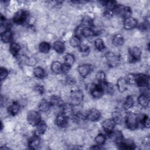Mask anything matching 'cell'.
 Here are the masks:
<instances>
[{"label": "cell", "instance_id": "obj_1", "mask_svg": "<svg viewBox=\"0 0 150 150\" xmlns=\"http://www.w3.org/2000/svg\"><path fill=\"white\" fill-rule=\"evenodd\" d=\"M124 121L127 128L134 130L139 125V114L128 112L124 117Z\"/></svg>", "mask_w": 150, "mask_h": 150}, {"label": "cell", "instance_id": "obj_2", "mask_svg": "<svg viewBox=\"0 0 150 150\" xmlns=\"http://www.w3.org/2000/svg\"><path fill=\"white\" fill-rule=\"evenodd\" d=\"M83 98H84L83 93L80 88L77 87H75L70 91V103L73 105L77 106L80 105L83 101Z\"/></svg>", "mask_w": 150, "mask_h": 150}, {"label": "cell", "instance_id": "obj_3", "mask_svg": "<svg viewBox=\"0 0 150 150\" xmlns=\"http://www.w3.org/2000/svg\"><path fill=\"white\" fill-rule=\"evenodd\" d=\"M87 89L91 93V96L95 98H101L104 93L102 86L99 84H88L87 85Z\"/></svg>", "mask_w": 150, "mask_h": 150}, {"label": "cell", "instance_id": "obj_4", "mask_svg": "<svg viewBox=\"0 0 150 150\" xmlns=\"http://www.w3.org/2000/svg\"><path fill=\"white\" fill-rule=\"evenodd\" d=\"M114 13L121 16L125 19L131 16L132 10L130 7L123 6L120 4H117L113 10Z\"/></svg>", "mask_w": 150, "mask_h": 150}, {"label": "cell", "instance_id": "obj_5", "mask_svg": "<svg viewBox=\"0 0 150 150\" xmlns=\"http://www.w3.org/2000/svg\"><path fill=\"white\" fill-rule=\"evenodd\" d=\"M28 16V12L23 9L17 11L13 16V22L17 25H22L27 20Z\"/></svg>", "mask_w": 150, "mask_h": 150}, {"label": "cell", "instance_id": "obj_6", "mask_svg": "<svg viewBox=\"0 0 150 150\" xmlns=\"http://www.w3.org/2000/svg\"><path fill=\"white\" fill-rule=\"evenodd\" d=\"M105 59L107 64L111 67L117 66L120 62V57L111 52H108L105 54Z\"/></svg>", "mask_w": 150, "mask_h": 150}, {"label": "cell", "instance_id": "obj_7", "mask_svg": "<svg viewBox=\"0 0 150 150\" xmlns=\"http://www.w3.org/2000/svg\"><path fill=\"white\" fill-rule=\"evenodd\" d=\"M41 120V116L37 111L31 110L28 112L27 114V121L30 125L35 126Z\"/></svg>", "mask_w": 150, "mask_h": 150}, {"label": "cell", "instance_id": "obj_8", "mask_svg": "<svg viewBox=\"0 0 150 150\" xmlns=\"http://www.w3.org/2000/svg\"><path fill=\"white\" fill-rule=\"evenodd\" d=\"M136 84L140 87H149V77L144 73L135 74Z\"/></svg>", "mask_w": 150, "mask_h": 150}, {"label": "cell", "instance_id": "obj_9", "mask_svg": "<svg viewBox=\"0 0 150 150\" xmlns=\"http://www.w3.org/2000/svg\"><path fill=\"white\" fill-rule=\"evenodd\" d=\"M129 60L131 62H137L140 60L142 52L137 46H131L128 49Z\"/></svg>", "mask_w": 150, "mask_h": 150}, {"label": "cell", "instance_id": "obj_10", "mask_svg": "<svg viewBox=\"0 0 150 150\" xmlns=\"http://www.w3.org/2000/svg\"><path fill=\"white\" fill-rule=\"evenodd\" d=\"M110 139L116 144L118 145L124 139L123 134L119 130H112L110 132L108 133Z\"/></svg>", "mask_w": 150, "mask_h": 150}, {"label": "cell", "instance_id": "obj_11", "mask_svg": "<svg viewBox=\"0 0 150 150\" xmlns=\"http://www.w3.org/2000/svg\"><path fill=\"white\" fill-rule=\"evenodd\" d=\"M93 66H91L90 64H81L77 68V70L79 74L83 78H85L88 75H89L93 71Z\"/></svg>", "mask_w": 150, "mask_h": 150}, {"label": "cell", "instance_id": "obj_12", "mask_svg": "<svg viewBox=\"0 0 150 150\" xmlns=\"http://www.w3.org/2000/svg\"><path fill=\"white\" fill-rule=\"evenodd\" d=\"M86 120L91 122H95L98 121L101 117V112L99 110L96 108L90 109L87 113Z\"/></svg>", "mask_w": 150, "mask_h": 150}, {"label": "cell", "instance_id": "obj_13", "mask_svg": "<svg viewBox=\"0 0 150 150\" xmlns=\"http://www.w3.org/2000/svg\"><path fill=\"white\" fill-rule=\"evenodd\" d=\"M138 25V21L137 20L132 17H128L124 19L123 22V26L124 28L127 30H131L132 29L135 28Z\"/></svg>", "mask_w": 150, "mask_h": 150}, {"label": "cell", "instance_id": "obj_14", "mask_svg": "<svg viewBox=\"0 0 150 150\" xmlns=\"http://www.w3.org/2000/svg\"><path fill=\"white\" fill-rule=\"evenodd\" d=\"M40 144V139L39 136L34 134L28 141V146L31 149H36L39 148Z\"/></svg>", "mask_w": 150, "mask_h": 150}, {"label": "cell", "instance_id": "obj_15", "mask_svg": "<svg viewBox=\"0 0 150 150\" xmlns=\"http://www.w3.org/2000/svg\"><path fill=\"white\" fill-rule=\"evenodd\" d=\"M119 148L125 150H132L135 148V144L131 139H124L118 145Z\"/></svg>", "mask_w": 150, "mask_h": 150}, {"label": "cell", "instance_id": "obj_16", "mask_svg": "<svg viewBox=\"0 0 150 150\" xmlns=\"http://www.w3.org/2000/svg\"><path fill=\"white\" fill-rule=\"evenodd\" d=\"M74 105H73L70 103H64L62 106V113L64 114L69 118H73L74 115L75 114V112L73 108Z\"/></svg>", "mask_w": 150, "mask_h": 150}, {"label": "cell", "instance_id": "obj_17", "mask_svg": "<svg viewBox=\"0 0 150 150\" xmlns=\"http://www.w3.org/2000/svg\"><path fill=\"white\" fill-rule=\"evenodd\" d=\"M69 117L64 114L61 112L59 114L56 118V124L60 128L65 127L68 123Z\"/></svg>", "mask_w": 150, "mask_h": 150}, {"label": "cell", "instance_id": "obj_18", "mask_svg": "<svg viewBox=\"0 0 150 150\" xmlns=\"http://www.w3.org/2000/svg\"><path fill=\"white\" fill-rule=\"evenodd\" d=\"M116 124L115 122L111 119H105L101 123V126L105 132L109 133L114 129Z\"/></svg>", "mask_w": 150, "mask_h": 150}, {"label": "cell", "instance_id": "obj_19", "mask_svg": "<svg viewBox=\"0 0 150 150\" xmlns=\"http://www.w3.org/2000/svg\"><path fill=\"white\" fill-rule=\"evenodd\" d=\"M138 103L140 107L144 108H146L148 107L149 104V96L146 93L141 94L138 97Z\"/></svg>", "mask_w": 150, "mask_h": 150}, {"label": "cell", "instance_id": "obj_20", "mask_svg": "<svg viewBox=\"0 0 150 150\" xmlns=\"http://www.w3.org/2000/svg\"><path fill=\"white\" fill-rule=\"evenodd\" d=\"M35 126H36V128L35 130V134L38 136H40L43 135L47 129V124L45 121L42 120H41Z\"/></svg>", "mask_w": 150, "mask_h": 150}, {"label": "cell", "instance_id": "obj_21", "mask_svg": "<svg viewBox=\"0 0 150 150\" xmlns=\"http://www.w3.org/2000/svg\"><path fill=\"white\" fill-rule=\"evenodd\" d=\"M20 110V105L18 102H12L7 108V111L11 115L15 116L16 115Z\"/></svg>", "mask_w": 150, "mask_h": 150}, {"label": "cell", "instance_id": "obj_22", "mask_svg": "<svg viewBox=\"0 0 150 150\" xmlns=\"http://www.w3.org/2000/svg\"><path fill=\"white\" fill-rule=\"evenodd\" d=\"M1 40L5 43H11L12 40V33L10 29L5 30L1 33Z\"/></svg>", "mask_w": 150, "mask_h": 150}, {"label": "cell", "instance_id": "obj_23", "mask_svg": "<svg viewBox=\"0 0 150 150\" xmlns=\"http://www.w3.org/2000/svg\"><path fill=\"white\" fill-rule=\"evenodd\" d=\"M80 25L83 28H93L94 26L93 19L88 16H86L81 19Z\"/></svg>", "mask_w": 150, "mask_h": 150}, {"label": "cell", "instance_id": "obj_24", "mask_svg": "<svg viewBox=\"0 0 150 150\" xmlns=\"http://www.w3.org/2000/svg\"><path fill=\"white\" fill-rule=\"evenodd\" d=\"M51 107H52V105L50 101H47L46 100H45V99L41 100L38 104L39 110L43 112L48 111L51 108Z\"/></svg>", "mask_w": 150, "mask_h": 150}, {"label": "cell", "instance_id": "obj_25", "mask_svg": "<svg viewBox=\"0 0 150 150\" xmlns=\"http://www.w3.org/2000/svg\"><path fill=\"white\" fill-rule=\"evenodd\" d=\"M53 48L59 54L63 53L66 49L64 43L60 40L55 41L53 44Z\"/></svg>", "mask_w": 150, "mask_h": 150}, {"label": "cell", "instance_id": "obj_26", "mask_svg": "<svg viewBox=\"0 0 150 150\" xmlns=\"http://www.w3.org/2000/svg\"><path fill=\"white\" fill-rule=\"evenodd\" d=\"M127 86L128 84L124 77H120L118 79L117 81V87L120 92H124L127 89Z\"/></svg>", "mask_w": 150, "mask_h": 150}, {"label": "cell", "instance_id": "obj_27", "mask_svg": "<svg viewBox=\"0 0 150 150\" xmlns=\"http://www.w3.org/2000/svg\"><path fill=\"white\" fill-rule=\"evenodd\" d=\"M134 104V100L131 96H128L125 99L123 103V108L125 110L127 111L132 108Z\"/></svg>", "mask_w": 150, "mask_h": 150}, {"label": "cell", "instance_id": "obj_28", "mask_svg": "<svg viewBox=\"0 0 150 150\" xmlns=\"http://www.w3.org/2000/svg\"><path fill=\"white\" fill-rule=\"evenodd\" d=\"M50 103L52 106H55L61 108L64 103L61 98L57 96H52L50 98Z\"/></svg>", "mask_w": 150, "mask_h": 150}, {"label": "cell", "instance_id": "obj_29", "mask_svg": "<svg viewBox=\"0 0 150 150\" xmlns=\"http://www.w3.org/2000/svg\"><path fill=\"white\" fill-rule=\"evenodd\" d=\"M21 50V46L16 42H11L9 46V51L13 56H17Z\"/></svg>", "mask_w": 150, "mask_h": 150}, {"label": "cell", "instance_id": "obj_30", "mask_svg": "<svg viewBox=\"0 0 150 150\" xmlns=\"http://www.w3.org/2000/svg\"><path fill=\"white\" fill-rule=\"evenodd\" d=\"M145 128H149L150 124V121L148 116L145 114H139V125Z\"/></svg>", "mask_w": 150, "mask_h": 150}, {"label": "cell", "instance_id": "obj_31", "mask_svg": "<svg viewBox=\"0 0 150 150\" xmlns=\"http://www.w3.org/2000/svg\"><path fill=\"white\" fill-rule=\"evenodd\" d=\"M112 42L115 46H121L124 43V39L121 34H116L112 38Z\"/></svg>", "mask_w": 150, "mask_h": 150}, {"label": "cell", "instance_id": "obj_32", "mask_svg": "<svg viewBox=\"0 0 150 150\" xmlns=\"http://www.w3.org/2000/svg\"><path fill=\"white\" fill-rule=\"evenodd\" d=\"M100 85L102 86L104 93H106L108 94H112L114 93V87L113 84L106 81L104 83L101 84Z\"/></svg>", "mask_w": 150, "mask_h": 150}, {"label": "cell", "instance_id": "obj_33", "mask_svg": "<svg viewBox=\"0 0 150 150\" xmlns=\"http://www.w3.org/2000/svg\"><path fill=\"white\" fill-rule=\"evenodd\" d=\"M62 63H61L59 61H53L50 66L51 70L54 74H60L61 73V69H62Z\"/></svg>", "mask_w": 150, "mask_h": 150}, {"label": "cell", "instance_id": "obj_34", "mask_svg": "<svg viewBox=\"0 0 150 150\" xmlns=\"http://www.w3.org/2000/svg\"><path fill=\"white\" fill-rule=\"evenodd\" d=\"M38 47L40 52L42 53H47L51 49V46L50 43L47 42H42L39 44Z\"/></svg>", "mask_w": 150, "mask_h": 150}, {"label": "cell", "instance_id": "obj_35", "mask_svg": "<svg viewBox=\"0 0 150 150\" xmlns=\"http://www.w3.org/2000/svg\"><path fill=\"white\" fill-rule=\"evenodd\" d=\"M111 119L115 122V123L116 124H121L123 121V120H124V118H123L122 115L119 111H114V112H112Z\"/></svg>", "mask_w": 150, "mask_h": 150}, {"label": "cell", "instance_id": "obj_36", "mask_svg": "<svg viewBox=\"0 0 150 150\" xmlns=\"http://www.w3.org/2000/svg\"><path fill=\"white\" fill-rule=\"evenodd\" d=\"M96 78L98 84H101L106 82V76L105 73L102 70L98 71L96 74Z\"/></svg>", "mask_w": 150, "mask_h": 150}, {"label": "cell", "instance_id": "obj_37", "mask_svg": "<svg viewBox=\"0 0 150 150\" xmlns=\"http://www.w3.org/2000/svg\"><path fill=\"white\" fill-rule=\"evenodd\" d=\"M33 74L34 76L38 79H43L45 75V72L44 69L39 66L36 67L33 69Z\"/></svg>", "mask_w": 150, "mask_h": 150}, {"label": "cell", "instance_id": "obj_38", "mask_svg": "<svg viewBox=\"0 0 150 150\" xmlns=\"http://www.w3.org/2000/svg\"><path fill=\"white\" fill-rule=\"evenodd\" d=\"M96 35H97V32L93 28H83L82 35L85 38H91Z\"/></svg>", "mask_w": 150, "mask_h": 150}, {"label": "cell", "instance_id": "obj_39", "mask_svg": "<svg viewBox=\"0 0 150 150\" xmlns=\"http://www.w3.org/2000/svg\"><path fill=\"white\" fill-rule=\"evenodd\" d=\"M94 45L96 48L99 51H103L105 49V45L103 39L97 38L94 41Z\"/></svg>", "mask_w": 150, "mask_h": 150}, {"label": "cell", "instance_id": "obj_40", "mask_svg": "<svg viewBox=\"0 0 150 150\" xmlns=\"http://www.w3.org/2000/svg\"><path fill=\"white\" fill-rule=\"evenodd\" d=\"M64 60V63L68 64L69 66H71L75 62V57L74 55L70 53H67L65 54L63 58Z\"/></svg>", "mask_w": 150, "mask_h": 150}, {"label": "cell", "instance_id": "obj_41", "mask_svg": "<svg viewBox=\"0 0 150 150\" xmlns=\"http://www.w3.org/2000/svg\"><path fill=\"white\" fill-rule=\"evenodd\" d=\"M70 45L73 47H79L80 45H81L80 38L77 36L74 35L70 39Z\"/></svg>", "mask_w": 150, "mask_h": 150}, {"label": "cell", "instance_id": "obj_42", "mask_svg": "<svg viewBox=\"0 0 150 150\" xmlns=\"http://www.w3.org/2000/svg\"><path fill=\"white\" fill-rule=\"evenodd\" d=\"M106 141V137L105 135H104L102 133H100L97 135V136L95 137V141L96 142V144L101 146L103 145Z\"/></svg>", "mask_w": 150, "mask_h": 150}, {"label": "cell", "instance_id": "obj_43", "mask_svg": "<svg viewBox=\"0 0 150 150\" xmlns=\"http://www.w3.org/2000/svg\"><path fill=\"white\" fill-rule=\"evenodd\" d=\"M125 81L128 85H134L136 84V78L135 74H129L124 77Z\"/></svg>", "mask_w": 150, "mask_h": 150}, {"label": "cell", "instance_id": "obj_44", "mask_svg": "<svg viewBox=\"0 0 150 150\" xmlns=\"http://www.w3.org/2000/svg\"><path fill=\"white\" fill-rule=\"evenodd\" d=\"M79 48V51L84 55H87L90 52V47L86 44H81Z\"/></svg>", "mask_w": 150, "mask_h": 150}, {"label": "cell", "instance_id": "obj_45", "mask_svg": "<svg viewBox=\"0 0 150 150\" xmlns=\"http://www.w3.org/2000/svg\"><path fill=\"white\" fill-rule=\"evenodd\" d=\"M8 75V71L5 67H1L0 69V78L1 81L4 80Z\"/></svg>", "mask_w": 150, "mask_h": 150}, {"label": "cell", "instance_id": "obj_46", "mask_svg": "<svg viewBox=\"0 0 150 150\" xmlns=\"http://www.w3.org/2000/svg\"><path fill=\"white\" fill-rule=\"evenodd\" d=\"M113 14H114L113 11L107 8H105L103 12V15L107 19H111L113 16Z\"/></svg>", "mask_w": 150, "mask_h": 150}, {"label": "cell", "instance_id": "obj_47", "mask_svg": "<svg viewBox=\"0 0 150 150\" xmlns=\"http://www.w3.org/2000/svg\"><path fill=\"white\" fill-rule=\"evenodd\" d=\"M71 69V66L68 65V64H66L65 63H63L62 65V69H61V73H63V74H67L70 70Z\"/></svg>", "mask_w": 150, "mask_h": 150}, {"label": "cell", "instance_id": "obj_48", "mask_svg": "<svg viewBox=\"0 0 150 150\" xmlns=\"http://www.w3.org/2000/svg\"><path fill=\"white\" fill-rule=\"evenodd\" d=\"M33 89L36 93H38L39 94H43V93H44V90H45L43 86L40 84L35 85L33 87Z\"/></svg>", "mask_w": 150, "mask_h": 150}, {"label": "cell", "instance_id": "obj_49", "mask_svg": "<svg viewBox=\"0 0 150 150\" xmlns=\"http://www.w3.org/2000/svg\"><path fill=\"white\" fill-rule=\"evenodd\" d=\"M83 28L80 25L79 26H77L76 29H75V33L74 35L77 36L79 37H81V36H82V33H83Z\"/></svg>", "mask_w": 150, "mask_h": 150}, {"label": "cell", "instance_id": "obj_50", "mask_svg": "<svg viewBox=\"0 0 150 150\" xmlns=\"http://www.w3.org/2000/svg\"><path fill=\"white\" fill-rule=\"evenodd\" d=\"M65 80H66V83L69 85H73V84H74L76 83L75 79L71 76H67L66 77Z\"/></svg>", "mask_w": 150, "mask_h": 150}, {"label": "cell", "instance_id": "obj_51", "mask_svg": "<svg viewBox=\"0 0 150 150\" xmlns=\"http://www.w3.org/2000/svg\"><path fill=\"white\" fill-rule=\"evenodd\" d=\"M142 143H143L145 145L149 146V144H150V138H149V136H147V137H146L145 138H144L142 139Z\"/></svg>", "mask_w": 150, "mask_h": 150}]
</instances>
